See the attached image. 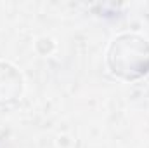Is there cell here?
Returning a JSON list of instances; mask_svg holds the SVG:
<instances>
[{
  "label": "cell",
  "instance_id": "cell-1",
  "mask_svg": "<svg viewBox=\"0 0 149 148\" xmlns=\"http://www.w3.org/2000/svg\"><path fill=\"white\" fill-rule=\"evenodd\" d=\"M108 66L123 80H139L149 73V42L137 33H121L108 49Z\"/></svg>",
  "mask_w": 149,
  "mask_h": 148
},
{
  "label": "cell",
  "instance_id": "cell-2",
  "mask_svg": "<svg viewBox=\"0 0 149 148\" xmlns=\"http://www.w3.org/2000/svg\"><path fill=\"white\" fill-rule=\"evenodd\" d=\"M23 91V77L10 63L0 61V106L12 105Z\"/></svg>",
  "mask_w": 149,
  "mask_h": 148
}]
</instances>
